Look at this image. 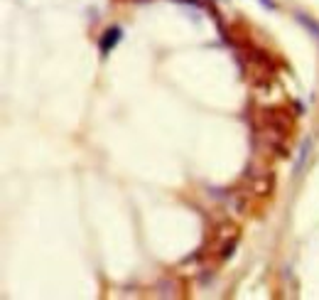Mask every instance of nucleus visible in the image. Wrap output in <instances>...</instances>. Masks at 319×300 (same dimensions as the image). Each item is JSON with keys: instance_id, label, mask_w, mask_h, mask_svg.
I'll return each instance as SVG.
<instances>
[{"instance_id": "4", "label": "nucleus", "mask_w": 319, "mask_h": 300, "mask_svg": "<svg viewBox=\"0 0 319 300\" xmlns=\"http://www.w3.org/2000/svg\"><path fill=\"white\" fill-rule=\"evenodd\" d=\"M118 40H121V28H111L103 32V40H101V52L106 54L108 49H113L115 44H118Z\"/></svg>"}, {"instance_id": "3", "label": "nucleus", "mask_w": 319, "mask_h": 300, "mask_svg": "<svg viewBox=\"0 0 319 300\" xmlns=\"http://www.w3.org/2000/svg\"><path fill=\"white\" fill-rule=\"evenodd\" d=\"M273 187H275V177H273V175H260V177L253 182V192H255V195H270Z\"/></svg>"}, {"instance_id": "2", "label": "nucleus", "mask_w": 319, "mask_h": 300, "mask_svg": "<svg viewBox=\"0 0 319 300\" xmlns=\"http://www.w3.org/2000/svg\"><path fill=\"white\" fill-rule=\"evenodd\" d=\"M263 123L268 133H275V135H282V138H287L292 130L290 111H285V108H265Z\"/></svg>"}, {"instance_id": "1", "label": "nucleus", "mask_w": 319, "mask_h": 300, "mask_svg": "<svg viewBox=\"0 0 319 300\" xmlns=\"http://www.w3.org/2000/svg\"><path fill=\"white\" fill-rule=\"evenodd\" d=\"M246 72L253 86H270L275 79V67L270 64L268 54L263 52H248L246 54Z\"/></svg>"}]
</instances>
